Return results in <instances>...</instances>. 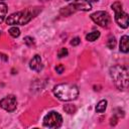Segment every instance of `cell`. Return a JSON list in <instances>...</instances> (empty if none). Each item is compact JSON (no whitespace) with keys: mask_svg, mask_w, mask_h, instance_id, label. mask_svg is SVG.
<instances>
[{"mask_svg":"<svg viewBox=\"0 0 129 129\" xmlns=\"http://www.w3.org/2000/svg\"><path fill=\"white\" fill-rule=\"evenodd\" d=\"M8 33H9L12 37H18V36L20 35V30H19L18 27L12 26V27H10V28L8 29Z\"/></svg>","mask_w":129,"mask_h":129,"instance_id":"5bb4252c","label":"cell"},{"mask_svg":"<svg viewBox=\"0 0 129 129\" xmlns=\"http://www.w3.org/2000/svg\"><path fill=\"white\" fill-rule=\"evenodd\" d=\"M80 42H81L80 37H74V38L71 40V44H72L73 46H76V45L80 44Z\"/></svg>","mask_w":129,"mask_h":129,"instance_id":"ffe728a7","label":"cell"},{"mask_svg":"<svg viewBox=\"0 0 129 129\" xmlns=\"http://www.w3.org/2000/svg\"><path fill=\"white\" fill-rule=\"evenodd\" d=\"M2 1H3V0H0V2H2Z\"/></svg>","mask_w":129,"mask_h":129,"instance_id":"d4e9b609","label":"cell"},{"mask_svg":"<svg viewBox=\"0 0 129 129\" xmlns=\"http://www.w3.org/2000/svg\"><path fill=\"white\" fill-rule=\"evenodd\" d=\"M111 8L115 12V21L121 28H127L129 24V16L126 12L123 11L122 3L120 1H116L111 5Z\"/></svg>","mask_w":129,"mask_h":129,"instance_id":"5b68a950","label":"cell"},{"mask_svg":"<svg viewBox=\"0 0 129 129\" xmlns=\"http://www.w3.org/2000/svg\"><path fill=\"white\" fill-rule=\"evenodd\" d=\"M120 51L127 53L129 51V37L128 35H123L120 39Z\"/></svg>","mask_w":129,"mask_h":129,"instance_id":"30bf717a","label":"cell"},{"mask_svg":"<svg viewBox=\"0 0 129 129\" xmlns=\"http://www.w3.org/2000/svg\"><path fill=\"white\" fill-rule=\"evenodd\" d=\"M0 60H3V61H7L8 60V56L2 52H0Z\"/></svg>","mask_w":129,"mask_h":129,"instance_id":"44dd1931","label":"cell"},{"mask_svg":"<svg viewBox=\"0 0 129 129\" xmlns=\"http://www.w3.org/2000/svg\"><path fill=\"white\" fill-rule=\"evenodd\" d=\"M39 1H42V2H45V1H49V0H39Z\"/></svg>","mask_w":129,"mask_h":129,"instance_id":"603a6c76","label":"cell"},{"mask_svg":"<svg viewBox=\"0 0 129 129\" xmlns=\"http://www.w3.org/2000/svg\"><path fill=\"white\" fill-rule=\"evenodd\" d=\"M43 126L47 128H59L62 124V117L56 111H50L43 117Z\"/></svg>","mask_w":129,"mask_h":129,"instance_id":"8992f818","label":"cell"},{"mask_svg":"<svg viewBox=\"0 0 129 129\" xmlns=\"http://www.w3.org/2000/svg\"><path fill=\"white\" fill-rule=\"evenodd\" d=\"M7 5L4 3V2H0V23H2L6 17V14H7Z\"/></svg>","mask_w":129,"mask_h":129,"instance_id":"8fae6325","label":"cell"},{"mask_svg":"<svg viewBox=\"0 0 129 129\" xmlns=\"http://www.w3.org/2000/svg\"><path fill=\"white\" fill-rule=\"evenodd\" d=\"M41 7L39 6H34V7H27L21 11L15 12L10 14L6 18V23L8 25H25L27 24L32 18L37 16L41 12Z\"/></svg>","mask_w":129,"mask_h":129,"instance_id":"6da1fadb","label":"cell"},{"mask_svg":"<svg viewBox=\"0 0 129 129\" xmlns=\"http://www.w3.org/2000/svg\"><path fill=\"white\" fill-rule=\"evenodd\" d=\"M54 96L63 102L74 101L79 96V89L75 84L70 83H62L54 86L53 88Z\"/></svg>","mask_w":129,"mask_h":129,"instance_id":"7a4b0ae2","label":"cell"},{"mask_svg":"<svg viewBox=\"0 0 129 129\" xmlns=\"http://www.w3.org/2000/svg\"><path fill=\"white\" fill-rule=\"evenodd\" d=\"M29 68L35 72H40L43 68L42 66V60H41V57L39 54H35L31 60L29 61Z\"/></svg>","mask_w":129,"mask_h":129,"instance_id":"9c48e42d","label":"cell"},{"mask_svg":"<svg viewBox=\"0 0 129 129\" xmlns=\"http://www.w3.org/2000/svg\"><path fill=\"white\" fill-rule=\"evenodd\" d=\"M23 40H24V43H25L26 45H28V46L34 44V39H33L32 37H30V36H26V37H24Z\"/></svg>","mask_w":129,"mask_h":129,"instance_id":"ac0fdd59","label":"cell"},{"mask_svg":"<svg viewBox=\"0 0 129 129\" xmlns=\"http://www.w3.org/2000/svg\"><path fill=\"white\" fill-rule=\"evenodd\" d=\"M92 9L91 3L85 1V0H76L72 4L68 5L67 7H63L60 9V14L63 16H69L74 12L77 11H89Z\"/></svg>","mask_w":129,"mask_h":129,"instance_id":"277c9868","label":"cell"},{"mask_svg":"<svg viewBox=\"0 0 129 129\" xmlns=\"http://www.w3.org/2000/svg\"><path fill=\"white\" fill-rule=\"evenodd\" d=\"M0 107L7 112H13L17 107V99L14 95H8L0 100Z\"/></svg>","mask_w":129,"mask_h":129,"instance_id":"ba28073f","label":"cell"},{"mask_svg":"<svg viewBox=\"0 0 129 129\" xmlns=\"http://www.w3.org/2000/svg\"><path fill=\"white\" fill-rule=\"evenodd\" d=\"M115 46H116V38L114 36H109L107 41V47L110 49H114Z\"/></svg>","mask_w":129,"mask_h":129,"instance_id":"9a60e30c","label":"cell"},{"mask_svg":"<svg viewBox=\"0 0 129 129\" xmlns=\"http://www.w3.org/2000/svg\"><path fill=\"white\" fill-rule=\"evenodd\" d=\"M68 54H69V51H68V49H67L66 47H61V48L59 49V51L57 52L58 58H62V57H64V56H67Z\"/></svg>","mask_w":129,"mask_h":129,"instance_id":"2e32d148","label":"cell"},{"mask_svg":"<svg viewBox=\"0 0 129 129\" xmlns=\"http://www.w3.org/2000/svg\"><path fill=\"white\" fill-rule=\"evenodd\" d=\"M109 74L115 87L119 91H125L127 89L129 77H128V71L125 67L120 64L113 66L110 68Z\"/></svg>","mask_w":129,"mask_h":129,"instance_id":"3957f363","label":"cell"},{"mask_svg":"<svg viewBox=\"0 0 129 129\" xmlns=\"http://www.w3.org/2000/svg\"><path fill=\"white\" fill-rule=\"evenodd\" d=\"M63 110L67 112V113H69V114H74V112L76 111V108L73 106V105H66L64 107H63Z\"/></svg>","mask_w":129,"mask_h":129,"instance_id":"e0dca14e","label":"cell"},{"mask_svg":"<svg viewBox=\"0 0 129 129\" xmlns=\"http://www.w3.org/2000/svg\"><path fill=\"white\" fill-rule=\"evenodd\" d=\"M85 1H87V2H89V3H92V2H98L99 0H85Z\"/></svg>","mask_w":129,"mask_h":129,"instance_id":"7402d4cb","label":"cell"},{"mask_svg":"<svg viewBox=\"0 0 129 129\" xmlns=\"http://www.w3.org/2000/svg\"><path fill=\"white\" fill-rule=\"evenodd\" d=\"M64 1H71V0H64Z\"/></svg>","mask_w":129,"mask_h":129,"instance_id":"cb8c5ba5","label":"cell"},{"mask_svg":"<svg viewBox=\"0 0 129 129\" xmlns=\"http://www.w3.org/2000/svg\"><path fill=\"white\" fill-rule=\"evenodd\" d=\"M107 104H108L107 100H101L97 104V106H96V112L97 113H103V112H105V110L107 108Z\"/></svg>","mask_w":129,"mask_h":129,"instance_id":"7c38bea8","label":"cell"},{"mask_svg":"<svg viewBox=\"0 0 129 129\" xmlns=\"http://www.w3.org/2000/svg\"><path fill=\"white\" fill-rule=\"evenodd\" d=\"M91 19L103 28H107L111 24V17L107 11H96L90 15Z\"/></svg>","mask_w":129,"mask_h":129,"instance_id":"52a82bcc","label":"cell"},{"mask_svg":"<svg viewBox=\"0 0 129 129\" xmlns=\"http://www.w3.org/2000/svg\"><path fill=\"white\" fill-rule=\"evenodd\" d=\"M99 37H100V32L99 31H92V32H89L86 35V39L88 41H91V42L97 40Z\"/></svg>","mask_w":129,"mask_h":129,"instance_id":"4fadbf2b","label":"cell"},{"mask_svg":"<svg viewBox=\"0 0 129 129\" xmlns=\"http://www.w3.org/2000/svg\"><path fill=\"white\" fill-rule=\"evenodd\" d=\"M54 70H55V72L57 73V74H62L63 73V71H64V67L62 66V64H57L55 68H54Z\"/></svg>","mask_w":129,"mask_h":129,"instance_id":"d6986e66","label":"cell"}]
</instances>
